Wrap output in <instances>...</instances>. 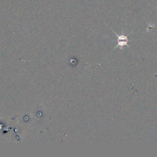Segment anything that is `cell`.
Segmentation results:
<instances>
[{"mask_svg":"<svg viewBox=\"0 0 157 157\" xmlns=\"http://www.w3.org/2000/svg\"><path fill=\"white\" fill-rule=\"evenodd\" d=\"M114 34L115 35V36L117 37V43H118V44L115 46V47L114 48V49H117L118 47H120L121 49H123V47L124 46H127L128 47H129V45H128V43L129 41V39H128V36H125L124 35H118L117 33H116L115 31H114L112 30Z\"/></svg>","mask_w":157,"mask_h":157,"instance_id":"6da1fadb","label":"cell"}]
</instances>
